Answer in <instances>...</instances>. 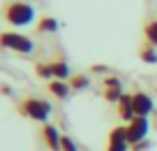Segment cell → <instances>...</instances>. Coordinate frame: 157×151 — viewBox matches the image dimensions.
<instances>
[{
  "instance_id": "2e32d148",
  "label": "cell",
  "mask_w": 157,
  "mask_h": 151,
  "mask_svg": "<svg viewBox=\"0 0 157 151\" xmlns=\"http://www.w3.org/2000/svg\"><path fill=\"white\" fill-rule=\"evenodd\" d=\"M123 97V89H103V99L110 104H118Z\"/></svg>"
},
{
  "instance_id": "ffe728a7",
  "label": "cell",
  "mask_w": 157,
  "mask_h": 151,
  "mask_svg": "<svg viewBox=\"0 0 157 151\" xmlns=\"http://www.w3.org/2000/svg\"><path fill=\"white\" fill-rule=\"evenodd\" d=\"M90 71H95V74H108V67L105 65H93Z\"/></svg>"
},
{
  "instance_id": "3957f363",
  "label": "cell",
  "mask_w": 157,
  "mask_h": 151,
  "mask_svg": "<svg viewBox=\"0 0 157 151\" xmlns=\"http://www.w3.org/2000/svg\"><path fill=\"white\" fill-rule=\"evenodd\" d=\"M0 46L5 50H11L20 56H28L35 52V41L22 33H15V30H5L0 35Z\"/></svg>"
},
{
  "instance_id": "5bb4252c",
  "label": "cell",
  "mask_w": 157,
  "mask_h": 151,
  "mask_svg": "<svg viewBox=\"0 0 157 151\" xmlns=\"http://www.w3.org/2000/svg\"><path fill=\"white\" fill-rule=\"evenodd\" d=\"M142 33H144V41H148L157 48V18L146 20L144 26H142Z\"/></svg>"
},
{
  "instance_id": "9a60e30c",
  "label": "cell",
  "mask_w": 157,
  "mask_h": 151,
  "mask_svg": "<svg viewBox=\"0 0 157 151\" xmlns=\"http://www.w3.org/2000/svg\"><path fill=\"white\" fill-rule=\"evenodd\" d=\"M35 74H37V78H41V80H52L54 78V69H52V63H45V61H39V63H35Z\"/></svg>"
},
{
  "instance_id": "52a82bcc",
  "label": "cell",
  "mask_w": 157,
  "mask_h": 151,
  "mask_svg": "<svg viewBox=\"0 0 157 151\" xmlns=\"http://www.w3.org/2000/svg\"><path fill=\"white\" fill-rule=\"evenodd\" d=\"M133 110H136V117H148L153 112V99L148 93L144 91H136L133 93Z\"/></svg>"
},
{
  "instance_id": "4fadbf2b",
  "label": "cell",
  "mask_w": 157,
  "mask_h": 151,
  "mask_svg": "<svg viewBox=\"0 0 157 151\" xmlns=\"http://www.w3.org/2000/svg\"><path fill=\"white\" fill-rule=\"evenodd\" d=\"M67 82H69L71 91H75V93L86 91V89L90 86V78H88V76H84V74H71V78H69Z\"/></svg>"
},
{
  "instance_id": "277c9868",
  "label": "cell",
  "mask_w": 157,
  "mask_h": 151,
  "mask_svg": "<svg viewBox=\"0 0 157 151\" xmlns=\"http://www.w3.org/2000/svg\"><path fill=\"white\" fill-rule=\"evenodd\" d=\"M148 129H151L148 117H136L133 121H129L127 123V140H129V145H138V142L146 140Z\"/></svg>"
},
{
  "instance_id": "6da1fadb",
  "label": "cell",
  "mask_w": 157,
  "mask_h": 151,
  "mask_svg": "<svg viewBox=\"0 0 157 151\" xmlns=\"http://www.w3.org/2000/svg\"><path fill=\"white\" fill-rule=\"evenodd\" d=\"M2 20L15 28H28L37 20V9L26 0H7L2 5Z\"/></svg>"
},
{
  "instance_id": "e0dca14e",
  "label": "cell",
  "mask_w": 157,
  "mask_h": 151,
  "mask_svg": "<svg viewBox=\"0 0 157 151\" xmlns=\"http://www.w3.org/2000/svg\"><path fill=\"white\" fill-rule=\"evenodd\" d=\"M103 89H123V82L116 76H105L103 78Z\"/></svg>"
},
{
  "instance_id": "ba28073f",
  "label": "cell",
  "mask_w": 157,
  "mask_h": 151,
  "mask_svg": "<svg viewBox=\"0 0 157 151\" xmlns=\"http://www.w3.org/2000/svg\"><path fill=\"white\" fill-rule=\"evenodd\" d=\"M116 114L123 121H133L136 119V110H133V93H123L121 101L116 104Z\"/></svg>"
},
{
  "instance_id": "ac0fdd59",
  "label": "cell",
  "mask_w": 157,
  "mask_h": 151,
  "mask_svg": "<svg viewBox=\"0 0 157 151\" xmlns=\"http://www.w3.org/2000/svg\"><path fill=\"white\" fill-rule=\"evenodd\" d=\"M63 151H80L71 136H63Z\"/></svg>"
},
{
  "instance_id": "44dd1931",
  "label": "cell",
  "mask_w": 157,
  "mask_h": 151,
  "mask_svg": "<svg viewBox=\"0 0 157 151\" xmlns=\"http://www.w3.org/2000/svg\"><path fill=\"white\" fill-rule=\"evenodd\" d=\"M2 93H5V95H11V86H9L7 82H2Z\"/></svg>"
},
{
  "instance_id": "9c48e42d",
  "label": "cell",
  "mask_w": 157,
  "mask_h": 151,
  "mask_svg": "<svg viewBox=\"0 0 157 151\" xmlns=\"http://www.w3.org/2000/svg\"><path fill=\"white\" fill-rule=\"evenodd\" d=\"M56 30H58V20L52 18V15H43V18H39L37 24H35V33H37V35H52V33H56Z\"/></svg>"
},
{
  "instance_id": "30bf717a",
  "label": "cell",
  "mask_w": 157,
  "mask_h": 151,
  "mask_svg": "<svg viewBox=\"0 0 157 151\" xmlns=\"http://www.w3.org/2000/svg\"><path fill=\"white\" fill-rule=\"evenodd\" d=\"M52 69H54V80H69L71 78V71H69V63L65 56H58V58H52Z\"/></svg>"
},
{
  "instance_id": "8992f818",
  "label": "cell",
  "mask_w": 157,
  "mask_h": 151,
  "mask_svg": "<svg viewBox=\"0 0 157 151\" xmlns=\"http://www.w3.org/2000/svg\"><path fill=\"white\" fill-rule=\"evenodd\" d=\"M41 140H43V145L50 151H63V136H60V132H58L56 125L43 123V127H41Z\"/></svg>"
},
{
  "instance_id": "8fae6325",
  "label": "cell",
  "mask_w": 157,
  "mask_h": 151,
  "mask_svg": "<svg viewBox=\"0 0 157 151\" xmlns=\"http://www.w3.org/2000/svg\"><path fill=\"white\" fill-rule=\"evenodd\" d=\"M48 91L56 97V99H67L71 95V86L65 80H50L48 82Z\"/></svg>"
},
{
  "instance_id": "d6986e66",
  "label": "cell",
  "mask_w": 157,
  "mask_h": 151,
  "mask_svg": "<svg viewBox=\"0 0 157 151\" xmlns=\"http://www.w3.org/2000/svg\"><path fill=\"white\" fill-rule=\"evenodd\" d=\"M148 147H151V142L148 140H142L138 145H131V151H148Z\"/></svg>"
},
{
  "instance_id": "7a4b0ae2",
  "label": "cell",
  "mask_w": 157,
  "mask_h": 151,
  "mask_svg": "<svg viewBox=\"0 0 157 151\" xmlns=\"http://www.w3.org/2000/svg\"><path fill=\"white\" fill-rule=\"evenodd\" d=\"M17 112L30 121H37V123H48L50 114H52V104L41 99V97H24L20 104H17Z\"/></svg>"
},
{
  "instance_id": "5b68a950",
  "label": "cell",
  "mask_w": 157,
  "mask_h": 151,
  "mask_svg": "<svg viewBox=\"0 0 157 151\" xmlns=\"http://www.w3.org/2000/svg\"><path fill=\"white\" fill-rule=\"evenodd\" d=\"M105 151H131V145L127 140V125H114L108 132Z\"/></svg>"
},
{
  "instance_id": "7c38bea8",
  "label": "cell",
  "mask_w": 157,
  "mask_h": 151,
  "mask_svg": "<svg viewBox=\"0 0 157 151\" xmlns=\"http://www.w3.org/2000/svg\"><path fill=\"white\" fill-rule=\"evenodd\" d=\"M138 56H140V61H142V63L153 65V63H157V48H155L153 43L144 41V43L138 48Z\"/></svg>"
}]
</instances>
